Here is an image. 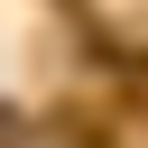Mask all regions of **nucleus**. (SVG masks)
I'll list each match as a JSON object with an SVG mask.
<instances>
[{
	"mask_svg": "<svg viewBox=\"0 0 148 148\" xmlns=\"http://www.w3.org/2000/svg\"><path fill=\"white\" fill-rule=\"evenodd\" d=\"M130 102H139V111H148V56H139V65H130Z\"/></svg>",
	"mask_w": 148,
	"mask_h": 148,
	"instance_id": "f257e3e1",
	"label": "nucleus"
}]
</instances>
